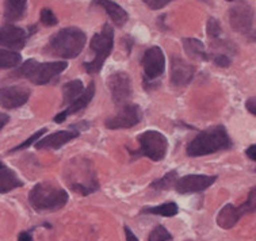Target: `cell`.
Wrapping results in <instances>:
<instances>
[{"label": "cell", "mask_w": 256, "mask_h": 241, "mask_svg": "<svg viewBox=\"0 0 256 241\" xmlns=\"http://www.w3.org/2000/svg\"><path fill=\"white\" fill-rule=\"evenodd\" d=\"M144 82H154L158 79L166 70V56L162 48L152 46L145 50L142 56Z\"/></svg>", "instance_id": "30bf717a"}, {"label": "cell", "mask_w": 256, "mask_h": 241, "mask_svg": "<svg viewBox=\"0 0 256 241\" xmlns=\"http://www.w3.org/2000/svg\"><path fill=\"white\" fill-rule=\"evenodd\" d=\"M124 230H125V237H126V241H140L138 240V237L136 236L134 233L132 232V229L129 226H124Z\"/></svg>", "instance_id": "e575fe53"}, {"label": "cell", "mask_w": 256, "mask_h": 241, "mask_svg": "<svg viewBox=\"0 0 256 241\" xmlns=\"http://www.w3.org/2000/svg\"><path fill=\"white\" fill-rule=\"evenodd\" d=\"M255 145H251V146H250V148L247 149V150H246V154H247L248 156V158H250V160H252V162H255Z\"/></svg>", "instance_id": "d590c367"}, {"label": "cell", "mask_w": 256, "mask_h": 241, "mask_svg": "<svg viewBox=\"0 0 256 241\" xmlns=\"http://www.w3.org/2000/svg\"><path fill=\"white\" fill-rule=\"evenodd\" d=\"M140 149L132 153L134 158H148L154 162H160L166 158L168 150L167 137L158 130H146L137 137Z\"/></svg>", "instance_id": "52a82bcc"}, {"label": "cell", "mask_w": 256, "mask_h": 241, "mask_svg": "<svg viewBox=\"0 0 256 241\" xmlns=\"http://www.w3.org/2000/svg\"><path fill=\"white\" fill-rule=\"evenodd\" d=\"M22 57L18 52L11 49H0V70H12L19 66Z\"/></svg>", "instance_id": "d4e9b609"}, {"label": "cell", "mask_w": 256, "mask_h": 241, "mask_svg": "<svg viewBox=\"0 0 256 241\" xmlns=\"http://www.w3.org/2000/svg\"><path fill=\"white\" fill-rule=\"evenodd\" d=\"M66 61H52V62H38L34 58L24 61L14 72V76L24 78L37 86L50 83L60 74L66 70Z\"/></svg>", "instance_id": "5b68a950"}, {"label": "cell", "mask_w": 256, "mask_h": 241, "mask_svg": "<svg viewBox=\"0 0 256 241\" xmlns=\"http://www.w3.org/2000/svg\"><path fill=\"white\" fill-rule=\"evenodd\" d=\"M94 96H95V83L91 82V83L88 84V87L84 90L83 94H82L79 98H76L70 104H68V108H66V110L61 112L60 114H57V116H54V122H56V124H61V122H64L70 116L76 114V112H80V110L86 108V107L90 104V102L92 100Z\"/></svg>", "instance_id": "e0dca14e"}, {"label": "cell", "mask_w": 256, "mask_h": 241, "mask_svg": "<svg viewBox=\"0 0 256 241\" xmlns=\"http://www.w3.org/2000/svg\"><path fill=\"white\" fill-rule=\"evenodd\" d=\"M206 32H208V37L210 40H218L220 36L222 34V28H221V24L216 18H210L209 22H208V26H206Z\"/></svg>", "instance_id": "83f0119b"}, {"label": "cell", "mask_w": 256, "mask_h": 241, "mask_svg": "<svg viewBox=\"0 0 256 241\" xmlns=\"http://www.w3.org/2000/svg\"><path fill=\"white\" fill-rule=\"evenodd\" d=\"M64 178L70 190L88 196L99 190V182L94 162L87 158H74L66 162Z\"/></svg>", "instance_id": "6da1fadb"}, {"label": "cell", "mask_w": 256, "mask_h": 241, "mask_svg": "<svg viewBox=\"0 0 256 241\" xmlns=\"http://www.w3.org/2000/svg\"><path fill=\"white\" fill-rule=\"evenodd\" d=\"M45 133H46V129H45V128H44V129H40V130H38V132H36V133H34V134L32 136V137H30V138L26 140V141H24V142H22V144L18 145V146H15L14 149H11V150H10V153L16 152V150H22V149L28 148V146H30V145L33 144V142H37L38 140L41 138L42 136L45 134Z\"/></svg>", "instance_id": "f1b7e54d"}, {"label": "cell", "mask_w": 256, "mask_h": 241, "mask_svg": "<svg viewBox=\"0 0 256 241\" xmlns=\"http://www.w3.org/2000/svg\"><path fill=\"white\" fill-rule=\"evenodd\" d=\"M108 84L110 92H112V102L116 103V106L128 104V100L132 96L130 76L126 72L118 70L108 76Z\"/></svg>", "instance_id": "8fae6325"}, {"label": "cell", "mask_w": 256, "mask_h": 241, "mask_svg": "<svg viewBox=\"0 0 256 241\" xmlns=\"http://www.w3.org/2000/svg\"><path fill=\"white\" fill-rule=\"evenodd\" d=\"M246 107H247V110L251 112L252 116H255L256 114V99L255 98H250L247 102H246Z\"/></svg>", "instance_id": "d6a6232c"}, {"label": "cell", "mask_w": 256, "mask_h": 241, "mask_svg": "<svg viewBox=\"0 0 256 241\" xmlns=\"http://www.w3.org/2000/svg\"><path fill=\"white\" fill-rule=\"evenodd\" d=\"M256 188L252 187L250 194H248V200L242 204L240 206H234L232 204H228L224 206L222 209L220 210L218 214H217V225L220 228H222L225 230H229L232 229L236 224L242 220V217H244L246 214L255 213L256 210Z\"/></svg>", "instance_id": "ba28073f"}, {"label": "cell", "mask_w": 256, "mask_h": 241, "mask_svg": "<svg viewBox=\"0 0 256 241\" xmlns=\"http://www.w3.org/2000/svg\"><path fill=\"white\" fill-rule=\"evenodd\" d=\"M80 132L78 130H58L56 133L40 138L36 142V148L37 149H58L62 145H66V142H70L76 137H79Z\"/></svg>", "instance_id": "ac0fdd59"}, {"label": "cell", "mask_w": 256, "mask_h": 241, "mask_svg": "<svg viewBox=\"0 0 256 241\" xmlns=\"http://www.w3.org/2000/svg\"><path fill=\"white\" fill-rule=\"evenodd\" d=\"M213 62H214L217 66H220V68H228V66H230V64H232V60H230V57L226 56L225 53H220V54H214V57H213Z\"/></svg>", "instance_id": "4dcf8cb0"}, {"label": "cell", "mask_w": 256, "mask_h": 241, "mask_svg": "<svg viewBox=\"0 0 256 241\" xmlns=\"http://www.w3.org/2000/svg\"><path fill=\"white\" fill-rule=\"evenodd\" d=\"M172 234L163 225L154 226L148 236V241H172Z\"/></svg>", "instance_id": "4316f807"}, {"label": "cell", "mask_w": 256, "mask_h": 241, "mask_svg": "<svg viewBox=\"0 0 256 241\" xmlns=\"http://www.w3.org/2000/svg\"><path fill=\"white\" fill-rule=\"evenodd\" d=\"M91 50L95 52V57L88 62H84V70L87 74H94L100 72L104 65V61L112 54L114 48V30L110 24H104L102 30L96 32L91 40Z\"/></svg>", "instance_id": "8992f818"}, {"label": "cell", "mask_w": 256, "mask_h": 241, "mask_svg": "<svg viewBox=\"0 0 256 241\" xmlns=\"http://www.w3.org/2000/svg\"><path fill=\"white\" fill-rule=\"evenodd\" d=\"M202 2H209V0H202Z\"/></svg>", "instance_id": "ab89813d"}, {"label": "cell", "mask_w": 256, "mask_h": 241, "mask_svg": "<svg viewBox=\"0 0 256 241\" xmlns=\"http://www.w3.org/2000/svg\"><path fill=\"white\" fill-rule=\"evenodd\" d=\"M217 180V176L213 175H200V174H191L186 176L179 178L175 182V190L179 194H194V192H200L209 188L210 186Z\"/></svg>", "instance_id": "7c38bea8"}, {"label": "cell", "mask_w": 256, "mask_h": 241, "mask_svg": "<svg viewBox=\"0 0 256 241\" xmlns=\"http://www.w3.org/2000/svg\"><path fill=\"white\" fill-rule=\"evenodd\" d=\"M28 8V0H6L4 2V19L6 22L12 24L18 22L24 16Z\"/></svg>", "instance_id": "ffe728a7"}, {"label": "cell", "mask_w": 256, "mask_h": 241, "mask_svg": "<svg viewBox=\"0 0 256 241\" xmlns=\"http://www.w3.org/2000/svg\"><path fill=\"white\" fill-rule=\"evenodd\" d=\"M84 91L83 82L79 79L70 80L62 87V106H68L74 102L76 98H79Z\"/></svg>", "instance_id": "603a6c76"}, {"label": "cell", "mask_w": 256, "mask_h": 241, "mask_svg": "<svg viewBox=\"0 0 256 241\" xmlns=\"http://www.w3.org/2000/svg\"><path fill=\"white\" fill-rule=\"evenodd\" d=\"M142 118V112L140 110V106L137 104H125L122 107L121 112H118L116 116L108 118L104 125L108 129L118 130V129H129L133 128L137 124H140Z\"/></svg>", "instance_id": "4fadbf2b"}, {"label": "cell", "mask_w": 256, "mask_h": 241, "mask_svg": "<svg viewBox=\"0 0 256 241\" xmlns=\"http://www.w3.org/2000/svg\"><path fill=\"white\" fill-rule=\"evenodd\" d=\"M10 116L7 114H3V112H0V130L3 129L7 124H8Z\"/></svg>", "instance_id": "8d00e7d4"}, {"label": "cell", "mask_w": 256, "mask_h": 241, "mask_svg": "<svg viewBox=\"0 0 256 241\" xmlns=\"http://www.w3.org/2000/svg\"><path fill=\"white\" fill-rule=\"evenodd\" d=\"M33 229L32 230H24V232H20L18 236V241H33Z\"/></svg>", "instance_id": "836d02e7"}, {"label": "cell", "mask_w": 256, "mask_h": 241, "mask_svg": "<svg viewBox=\"0 0 256 241\" xmlns=\"http://www.w3.org/2000/svg\"><path fill=\"white\" fill-rule=\"evenodd\" d=\"M30 36V32H26L24 28L11 24H4L0 28V45L8 48L11 50H19L24 49Z\"/></svg>", "instance_id": "9a60e30c"}, {"label": "cell", "mask_w": 256, "mask_h": 241, "mask_svg": "<svg viewBox=\"0 0 256 241\" xmlns=\"http://www.w3.org/2000/svg\"><path fill=\"white\" fill-rule=\"evenodd\" d=\"M32 91L24 86H11L0 88V106L6 110H14L28 102Z\"/></svg>", "instance_id": "5bb4252c"}, {"label": "cell", "mask_w": 256, "mask_h": 241, "mask_svg": "<svg viewBox=\"0 0 256 241\" xmlns=\"http://www.w3.org/2000/svg\"><path fill=\"white\" fill-rule=\"evenodd\" d=\"M92 6L102 7L106 11V14L110 16V19H112L118 28L124 26L128 22V19H129V15L126 12V10H124L121 6L116 4L114 2H112V0H94Z\"/></svg>", "instance_id": "d6986e66"}, {"label": "cell", "mask_w": 256, "mask_h": 241, "mask_svg": "<svg viewBox=\"0 0 256 241\" xmlns=\"http://www.w3.org/2000/svg\"><path fill=\"white\" fill-rule=\"evenodd\" d=\"M176 180L178 172L174 170V171L167 172L163 178H160V179H156L154 182H152V183H150V188L158 191L170 190V188H172L174 186H175V182Z\"/></svg>", "instance_id": "484cf974"}, {"label": "cell", "mask_w": 256, "mask_h": 241, "mask_svg": "<svg viewBox=\"0 0 256 241\" xmlns=\"http://www.w3.org/2000/svg\"><path fill=\"white\" fill-rule=\"evenodd\" d=\"M6 167V166H4V164H3V162H0V170H2V168H4Z\"/></svg>", "instance_id": "74e56055"}, {"label": "cell", "mask_w": 256, "mask_h": 241, "mask_svg": "<svg viewBox=\"0 0 256 241\" xmlns=\"http://www.w3.org/2000/svg\"><path fill=\"white\" fill-rule=\"evenodd\" d=\"M183 49L187 54L196 60H209L208 53L205 52V45L196 38H184L183 40Z\"/></svg>", "instance_id": "7402d4cb"}, {"label": "cell", "mask_w": 256, "mask_h": 241, "mask_svg": "<svg viewBox=\"0 0 256 241\" xmlns=\"http://www.w3.org/2000/svg\"><path fill=\"white\" fill-rule=\"evenodd\" d=\"M196 74V66L191 65L190 62L179 58V57H172L171 61V83L175 87H184L190 83Z\"/></svg>", "instance_id": "2e32d148"}, {"label": "cell", "mask_w": 256, "mask_h": 241, "mask_svg": "<svg viewBox=\"0 0 256 241\" xmlns=\"http://www.w3.org/2000/svg\"><path fill=\"white\" fill-rule=\"evenodd\" d=\"M179 213V208L175 202L158 204V206H145L140 210V214H154V216H163V217H174Z\"/></svg>", "instance_id": "cb8c5ba5"}, {"label": "cell", "mask_w": 256, "mask_h": 241, "mask_svg": "<svg viewBox=\"0 0 256 241\" xmlns=\"http://www.w3.org/2000/svg\"><path fill=\"white\" fill-rule=\"evenodd\" d=\"M174 0H144V3L152 10H162Z\"/></svg>", "instance_id": "1f68e13d"}, {"label": "cell", "mask_w": 256, "mask_h": 241, "mask_svg": "<svg viewBox=\"0 0 256 241\" xmlns=\"http://www.w3.org/2000/svg\"><path fill=\"white\" fill-rule=\"evenodd\" d=\"M87 36L78 28H61L49 40L45 52L58 58H74L83 52Z\"/></svg>", "instance_id": "277c9868"}, {"label": "cell", "mask_w": 256, "mask_h": 241, "mask_svg": "<svg viewBox=\"0 0 256 241\" xmlns=\"http://www.w3.org/2000/svg\"><path fill=\"white\" fill-rule=\"evenodd\" d=\"M22 186H24V182L16 176V174L12 170L7 167L0 170V194L10 192Z\"/></svg>", "instance_id": "44dd1931"}, {"label": "cell", "mask_w": 256, "mask_h": 241, "mask_svg": "<svg viewBox=\"0 0 256 241\" xmlns=\"http://www.w3.org/2000/svg\"><path fill=\"white\" fill-rule=\"evenodd\" d=\"M229 22L234 32L242 36H254L255 12L250 4L238 3L229 10Z\"/></svg>", "instance_id": "9c48e42d"}, {"label": "cell", "mask_w": 256, "mask_h": 241, "mask_svg": "<svg viewBox=\"0 0 256 241\" xmlns=\"http://www.w3.org/2000/svg\"><path fill=\"white\" fill-rule=\"evenodd\" d=\"M41 24L44 26H48V28H50V26H56L58 24V20H57L56 15L53 14V11L49 8H44L41 11Z\"/></svg>", "instance_id": "f546056e"}, {"label": "cell", "mask_w": 256, "mask_h": 241, "mask_svg": "<svg viewBox=\"0 0 256 241\" xmlns=\"http://www.w3.org/2000/svg\"><path fill=\"white\" fill-rule=\"evenodd\" d=\"M70 200V195L62 187L54 183H37L28 192V204L37 213H53L61 210Z\"/></svg>", "instance_id": "3957f363"}, {"label": "cell", "mask_w": 256, "mask_h": 241, "mask_svg": "<svg viewBox=\"0 0 256 241\" xmlns=\"http://www.w3.org/2000/svg\"><path fill=\"white\" fill-rule=\"evenodd\" d=\"M226 2H234V0H226Z\"/></svg>", "instance_id": "f35d334b"}, {"label": "cell", "mask_w": 256, "mask_h": 241, "mask_svg": "<svg viewBox=\"0 0 256 241\" xmlns=\"http://www.w3.org/2000/svg\"><path fill=\"white\" fill-rule=\"evenodd\" d=\"M232 146L233 142L226 129L218 125L198 133L187 144L186 153L190 158H200V156L213 154L220 150H226Z\"/></svg>", "instance_id": "7a4b0ae2"}]
</instances>
